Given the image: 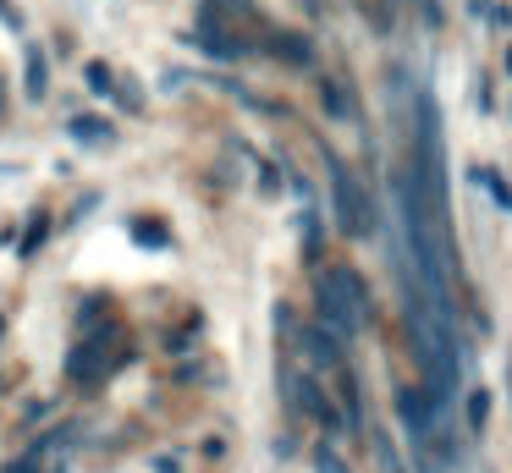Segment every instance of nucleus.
Here are the masks:
<instances>
[{
  "label": "nucleus",
  "instance_id": "obj_7",
  "mask_svg": "<svg viewBox=\"0 0 512 473\" xmlns=\"http://www.w3.org/2000/svg\"><path fill=\"white\" fill-rule=\"evenodd\" d=\"M270 55H281V61H292V66H309L314 61L309 39H298V33H276V39H270Z\"/></svg>",
  "mask_w": 512,
  "mask_h": 473
},
{
  "label": "nucleus",
  "instance_id": "obj_3",
  "mask_svg": "<svg viewBox=\"0 0 512 473\" xmlns=\"http://www.w3.org/2000/svg\"><path fill=\"white\" fill-rule=\"evenodd\" d=\"M105 369H111V341H105V336H94V341H83V347L67 352V374H72V380H100Z\"/></svg>",
  "mask_w": 512,
  "mask_h": 473
},
{
  "label": "nucleus",
  "instance_id": "obj_1",
  "mask_svg": "<svg viewBox=\"0 0 512 473\" xmlns=\"http://www.w3.org/2000/svg\"><path fill=\"white\" fill-rule=\"evenodd\" d=\"M320 319L331 325V336H353L369 319V292L353 270H325L320 275Z\"/></svg>",
  "mask_w": 512,
  "mask_h": 473
},
{
  "label": "nucleus",
  "instance_id": "obj_8",
  "mask_svg": "<svg viewBox=\"0 0 512 473\" xmlns=\"http://www.w3.org/2000/svg\"><path fill=\"white\" fill-rule=\"evenodd\" d=\"M193 39H199V44H204V50H210V55H243V44H237V39H226V33L215 28L210 17L199 22V33H193Z\"/></svg>",
  "mask_w": 512,
  "mask_h": 473
},
{
  "label": "nucleus",
  "instance_id": "obj_18",
  "mask_svg": "<svg viewBox=\"0 0 512 473\" xmlns=\"http://www.w3.org/2000/svg\"><path fill=\"white\" fill-rule=\"evenodd\" d=\"M303 6H309V11H320V6H325V0H303Z\"/></svg>",
  "mask_w": 512,
  "mask_h": 473
},
{
  "label": "nucleus",
  "instance_id": "obj_12",
  "mask_svg": "<svg viewBox=\"0 0 512 473\" xmlns=\"http://www.w3.org/2000/svg\"><path fill=\"white\" fill-rule=\"evenodd\" d=\"M45 226H50V220H45V215H34V226H28V237H23V248H17V253H23V259H28V253H34V248H39V242H45Z\"/></svg>",
  "mask_w": 512,
  "mask_h": 473
},
{
  "label": "nucleus",
  "instance_id": "obj_9",
  "mask_svg": "<svg viewBox=\"0 0 512 473\" xmlns=\"http://www.w3.org/2000/svg\"><path fill=\"white\" fill-rule=\"evenodd\" d=\"M303 347H309V358L325 363V369L342 358V352H336V336H331V330H303Z\"/></svg>",
  "mask_w": 512,
  "mask_h": 473
},
{
  "label": "nucleus",
  "instance_id": "obj_5",
  "mask_svg": "<svg viewBox=\"0 0 512 473\" xmlns=\"http://www.w3.org/2000/svg\"><path fill=\"white\" fill-rule=\"evenodd\" d=\"M292 407H303V413L320 418L325 429H336V413H331V402L320 396V385H314V380H292Z\"/></svg>",
  "mask_w": 512,
  "mask_h": 473
},
{
  "label": "nucleus",
  "instance_id": "obj_17",
  "mask_svg": "<svg viewBox=\"0 0 512 473\" xmlns=\"http://www.w3.org/2000/svg\"><path fill=\"white\" fill-rule=\"evenodd\" d=\"M0 110H6V77H0Z\"/></svg>",
  "mask_w": 512,
  "mask_h": 473
},
{
  "label": "nucleus",
  "instance_id": "obj_14",
  "mask_svg": "<svg viewBox=\"0 0 512 473\" xmlns=\"http://www.w3.org/2000/svg\"><path fill=\"white\" fill-rule=\"evenodd\" d=\"M320 94H325V105H331L336 116H342V110H347V99H342V88H336V83H320Z\"/></svg>",
  "mask_w": 512,
  "mask_h": 473
},
{
  "label": "nucleus",
  "instance_id": "obj_13",
  "mask_svg": "<svg viewBox=\"0 0 512 473\" xmlns=\"http://www.w3.org/2000/svg\"><path fill=\"white\" fill-rule=\"evenodd\" d=\"M485 413H490V396L474 391V396H468V418H474V424H485Z\"/></svg>",
  "mask_w": 512,
  "mask_h": 473
},
{
  "label": "nucleus",
  "instance_id": "obj_15",
  "mask_svg": "<svg viewBox=\"0 0 512 473\" xmlns=\"http://www.w3.org/2000/svg\"><path fill=\"white\" fill-rule=\"evenodd\" d=\"M133 237L138 242H166V231H160V226H133Z\"/></svg>",
  "mask_w": 512,
  "mask_h": 473
},
{
  "label": "nucleus",
  "instance_id": "obj_19",
  "mask_svg": "<svg viewBox=\"0 0 512 473\" xmlns=\"http://www.w3.org/2000/svg\"><path fill=\"white\" fill-rule=\"evenodd\" d=\"M0 336H6V319H0Z\"/></svg>",
  "mask_w": 512,
  "mask_h": 473
},
{
  "label": "nucleus",
  "instance_id": "obj_4",
  "mask_svg": "<svg viewBox=\"0 0 512 473\" xmlns=\"http://www.w3.org/2000/svg\"><path fill=\"white\" fill-rule=\"evenodd\" d=\"M23 94L28 99L50 94V66H45V50H39V44H23Z\"/></svg>",
  "mask_w": 512,
  "mask_h": 473
},
{
  "label": "nucleus",
  "instance_id": "obj_10",
  "mask_svg": "<svg viewBox=\"0 0 512 473\" xmlns=\"http://www.w3.org/2000/svg\"><path fill=\"white\" fill-rule=\"evenodd\" d=\"M83 77H89V88H94V94H116V72H111L105 61H94Z\"/></svg>",
  "mask_w": 512,
  "mask_h": 473
},
{
  "label": "nucleus",
  "instance_id": "obj_16",
  "mask_svg": "<svg viewBox=\"0 0 512 473\" xmlns=\"http://www.w3.org/2000/svg\"><path fill=\"white\" fill-rule=\"evenodd\" d=\"M6 473H39V468H34V462H12Z\"/></svg>",
  "mask_w": 512,
  "mask_h": 473
},
{
  "label": "nucleus",
  "instance_id": "obj_2",
  "mask_svg": "<svg viewBox=\"0 0 512 473\" xmlns=\"http://www.w3.org/2000/svg\"><path fill=\"white\" fill-rule=\"evenodd\" d=\"M331 187H336V220H342V231L347 237H369V231H375V204H369V193L358 187V176L331 160Z\"/></svg>",
  "mask_w": 512,
  "mask_h": 473
},
{
  "label": "nucleus",
  "instance_id": "obj_11",
  "mask_svg": "<svg viewBox=\"0 0 512 473\" xmlns=\"http://www.w3.org/2000/svg\"><path fill=\"white\" fill-rule=\"evenodd\" d=\"M314 473H347V462L336 457L331 446H320V451H314Z\"/></svg>",
  "mask_w": 512,
  "mask_h": 473
},
{
  "label": "nucleus",
  "instance_id": "obj_6",
  "mask_svg": "<svg viewBox=\"0 0 512 473\" xmlns=\"http://www.w3.org/2000/svg\"><path fill=\"white\" fill-rule=\"evenodd\" d=\"M72 138L78 143H89V149H105V143H116V132H111V121H100V116H72Z\"/></svg>",
  "mask_w": 512,
  "mask_h": 473
}]
</instances>
